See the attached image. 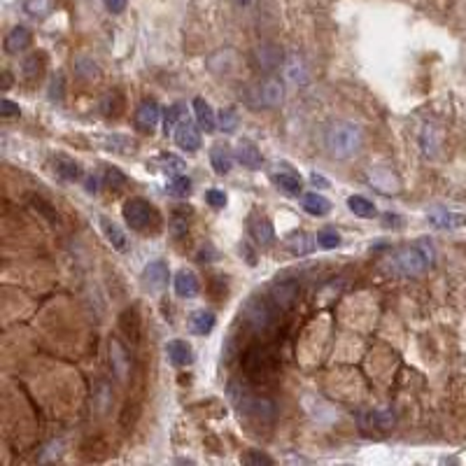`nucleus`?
I'll return each mask as SVG.
<instances>
[{
  "label": "nucleus",
  "instance_id": "1",
  "mask_svg": "<svg viewBox=\"0 0 466 466\" xmlns=\"http://www.w3.org/2000/svg\"><path fill=\"white\" fill-rule=\"evenodd\" d=\"M362 145V126L355 124V121L338 119L324 128V147H327L329 156H333V159H353L355 154H359Z\"/></svg>",
  "mask_w": 466,
  "mask_h": 466
},
{
  "label": "nucleus",
  "instance_id": "2",
  "mask_svg": "<svg viewBox=\"0 0 466 466\" xmlns=\"http://www.w3.org/2000/svg\"><path fill=\"white\" fill-rule=\"evenodd\" d=\"M434 259H436V252H434L432 240L420 238L412 245H408V248H403L394 254L390 259V270L403 278L420 275V273H425L427 268L434 266Z\"/></svg>",
  "mask_w": 466,
  "mask_h": 466
},
{
  "label": "nucleus",
  "instance_id": "3",
  "mask_svg": "<svg viewBox=\"0 0 466 466\" xmlns=\"http://www.w3.org/2000/svg\"><path fill=\"white\" fill-rule=\"evenodd\" d=\"M240 364L245 368V375L254 383H266L268 378H273L280 371L278 355L266 345H254L250 350H245Z\"/></svg>",
  "mask_w": 466,
  "mask_h": 466
},
{
  "label": "nucleus",
  "instance_id": "4",
  "mask_svg": "<svg viewBox=\"0 0 466 466\" xmlns=\"http://www.w3.org/2000/svg\"><path fill=\"white\" fill-rule=\"evenodd\" d=\"M243 318L248 322V327L254 329L257 333H266L273 329V324L278 322V305L270 298L263 296H252L243 308Z\"/></svg>",
  "mask_w": 466,
  "mask_h": 466
},
{
  "label": "nucleus",
  "instance_id": "5",
  "mask_svg": "<svg viewBox=\"0 0 466 466\" xmlns=\"http://www.w3.org/2000/svg\"><path fill=\"white\" fill-rule=\"evenodd\" d=\"M243 98L252 108H278L285 98V89L275 77H266V80L245 86Z\"/></svg>",
  "mask_w": 466,
  "mask_h": 466
},
{
  "label": "nucleus",
  "instance_id": "6",
  "mask_svg": "<svg viewBox=\"0 0 466 466\" xmlns=\"http://www.w3.org/2000/svg\"><path fill=\"white\" fill-rule=\"evenodd\" d=\"M121 215L133 231H147L152 224H159V215L145 198H128L121 208Z\"/></svg>",
  "mask_w": 466,
  "mask_h": 466
},
{
  "label": "nucleus",
  "instance_id": "7",
  "mask_svg": "<svg viewBox=\"0 0 466 466\" xmlns=\"http://www.w3.org/2000/svg\"><path fill=\"white\" fill-rule=\"evenodd\" d=\"M238 408H240V412H245V415L261 420V422H270L278 415L275 401H270L268 397H259V394H248V397H243L238 401Z\"/></svg>",
  "mask_w": 466,
  "mask_h": 466
},
{
  "label": "nucleus",
  "instance_id": "8",
  "mask_svg": "<svg viewBox=\"0 0 466 466\" xmlns=\"http://www.w3.org/2000/svg\"><path fill=\"white\" fill-rule=\"evenodd\" d=\"M254 64H257V68L263 70V73H273V70H278L285 64L283 49L278 45H261L254 49Z\"/></svg>",
  "mask_w": 466,
  "mask_h": 466
},
{
  "label": "nucleus",
  "instance_id": "9",
  "mask_svg": "<svg viewBox=\"0 0 466 466\" xmlns=\"http://www.w3.org/2000/svg\"><path fill=\"white\" fill-rule=\"evenodd\" d=\"M161 119V108L156 101H143L140 103V108L136 110V126L138 131H143V133H152L159 124Z\"/></svg>",
  "mask_w": 466,
  "mask_h": 466
},
{
  "label": "nucleus",
  "instance_id": "10",
  "mask_svg": "<svg viewBox=\"0 0 466 466\" xmlns=\"http://www.w3.org/2000/svg\"><path fill=\"white\" fill-rule=\"evenodd\" d=\"M31 40H33V35L26 26H14V29L5 35V42H3L5 54H10V56L21 54V51L31 47Z\"/></svg>",
  "mask_w": 466,
  "mask_h": 466
},
{
  "label": "nucleus",
  "instance_id": "11",
  "mask_svg": "<svg viewBox=\"0 0 466 466\" xmlns=\"http://www.w3.org/2000/svg\"><path fill=\"white\" fill-rule=\"evenodd\" d=\"M201 126H196L193 121H180L175 128V143L178 147L187 149V152H196L201 147Z\"/></svg>",
  "mask_w": 466,
  "mask_h": 466
},
{
  "label": "nucleus",
  "instance_id": "12",
  "mask_svg": "<svg viewBox=\"0 0 466 466\" xmlns=\"http://www.w3.org/2000/svg\"><path fill=\"white\" fill-rule=\"evenodd\" d=\"M270 298H273L278 308H285L287 310V308H292L298 298V285L294 280H278V283H273V287H270Z\"/></svg>",
  "mask_w": 466,
  "mask_h": 466
},
{
  "label": "nucleus",
  "instance_id": "13",
  "mask_svg": "<svg viewBox=\"0 0 466 466\" xmlns=\"http://www.w3.org/2000/svg\"><path fill=\"white\" fill-rule=\"evenodd\" d=\"M168 266H166V261H152L149 266H145L143 270V280L149 289H154V292H159L166 285H168Z\"/></svg>",
  "mask_w": 466,
  "mask_h": 466
},
{
  "label": "nucleus",
  "instance_id": "14",
  "mask_svg": "<svg viewBox=\"0 0 466 466\" xmlns=\"http://www.w3.org/2000/svg\"><path fill=\"white\" fill-rule=\"evenodd\" d=\"M173 285H175V294L182 298H191L198 294V278L189 268H180L178 273H175Z\"/></svg>",
  "mask_w": 466,
  "mask_h": 466
},
{
  "label": "nucleus",
  "instance_id": "15",
  "mask_svg": "<svg viewBox=\"0 0 466 466\" xmlns=\"http://www.w3.org/2000/svg\"><path fill=\"white\" fill-rule=\"evenodd\" d=\"M235 159H238L245 168H252V171H257L261 168V163H263V156L259 152V147L250 143V140H240L238 147H235Z\"/></svg>",
  "mask_w": 466,
  "mask_h": 466
},
{
  "label": "nucleus",
  "instance_id": "16",
  "mask_svg": "<svg viewBox=\"0 0 466 466\" xmlns=\"http://www.w3.org/2000/svg\"><path fill=\"white\" fill-rule=\"evenodd\" d=\"M250 235L257 243H261V245H270V243H273V238H275L273 224H270L266 217L252 215L250 217Z\"/></svg>",
  "mask_w": 466,
  "mask_h": 466
},
{
  "label": "nucleus",
  "instance_id": "17",
  "mask_svg": "<svg viewBox=\"0 0 466 466\" xmlns=\"http://www.w3.org/2000/svg\"><path fill=\"white\" fill-rule=\"evenodd\" d=\"M193 114H196V124L201 126V131L213 133L217 128V117L206 98H193Z\"/></svg>",
  "mask_w": 466,
  "mask_h": 466
},
{
  "label": "nucleus",
  "instance_id": "18",
  "mask_svg": "<svg viewBox=\"0 0 466 466\" xmlns=\"http://www.w3.org/2000/svg\"><path fill=\"white\" fill-rule=\"evenodd\" d=\"M166 353H168V359L175 366H191L193 364V348L187 340H171L166 345Z\"/></svg>",
  "mask_w": 466,
  "mask_h": 466
},
{
  "label": "nucleus",
  "instance_id": "19",
  "mask_svg": "<svg viewBox=\"0 0 466 466\" xmlns=\"http://www.w3.org/2000/svg\"><path fill=\"white\" fill-rule=\"evenodd\" d=\"M210 163H213V168L217 175H226V173H231L233 168V154H231V149H228L226 145H213V149H210Z\"/></svg>",
  "mask_w": 466,
  "mask_h": 466
},
{
  "label": "nucleus",
  "instance_id": "20",
  "mask_svg": "<svg viewBox=\"0 0 466 466\" xmlns=\"http://www.w3.org/2000/svg\"><path fill=\"white\" fill-rule=\"evenodd\" d=\"M303 210L313 217H324V215L331 213V201L327 196H322V193H318V191L305 193V196H303Z\"/></svg>",
  "mask_w": 466,
  "mask_h": 466
},
{
  "label": "nucleus",
  "instance_id": "21",
  "mask_svg": "<svg viewBox=\"0 0 466 466\" xmlns=\"http://www.w3.org/2000/svg\"><path fill=\"white\" fill-rule=\"evenodd\" d=\"M101 226H103V233H105V238L110 240V245L117 252H126L128 250V240H126V233L121 231V228L110 222L108 217H101Z\"/></svg>",
  "mask_w": 466,
  "mask_h": 466
},
{
  "label": "nucleus",
  "instance_id": "22",
  "mask_svg": "<svg viewBox=\"0 0 466 466\" xmlns=\"http://www.w3.org/2000/svg\"><path fill=\"white\" fill-rule=\"evenodd\" d=\"M189 329L196 333V336H208V333L215 329V315L208 310H196L189 318Z\"/></svg>",
  "mask_w": 466,
  "mask_h": 466
},
{
  "label": "nucleus",
  "instance_id": "23",
  "mask_svg": "<svg viewBox=\"0 0 466 466\" xmlns=\"http://www.w3.org/2000/svg\"><path fill=\"white\" fill-rule=\"evenodd\" d=\"M42 70H45V54H42V51H35V54L24 56L21 75L26 77V80H38V77L42 75Z\"/></svg>",
  "mask_w": 466,
  "mask_h": 466
},
{
  "label": "nucleus",
  "instance_id": "24",
  "mask_svg": "<svg viewBox=\"0 0 466 466\" xmlns=\"http://www.w3.org/2000/svg\"><path fill=\"white\" fill-rule=\"evenodd\" d=\"M56 0H24V12L33 19H47L54 12Z\"/></svg>",
  "mask_w": 466,
  "mask_h": 466
},
{
  "label": "nucleus",
  "instance_id": "25",
  "mask_svg": "<svg viewBox=\"0 0 466 466\" xmlns=\"http://www.w3.org/2000/svg\"><path fill=\"white\" fill-rule=\"evenodd\" d=\"M273 182H275L283 191L292 193V196H298V193L303 191V182H301V178H298V175L292 173V171L275 173V175H273Z\"/></svg>",
  "mask_w": 466,
  "mask_h": 466
},
{
  "label": "nucleus",
  "instance_id": "26",
  "mask_svg": "<svg viewBox=\"0 0 466 466\" xmlns=\"http://www.w3.org/2000/svg\"><path fill=\"white\" fill-rule=\"evenodd\" d=\"M119 327H121V331H124L126 336L133 340V343L140 338V318H138V310H136V308H131V310H124V315H121V320H119Z\"/></svg>",
  "mask_w": 466,
  "mask_h": 466
},
{
  "label": "nucleus",
  "instance_id": "27",
  "mask_svg": "<svg viewBox=\"0 0 466 466\" xmlns=\"http://www.w3.org/2000/svg\"><path fill=\"white\" fill-rule=\"evenodd\" d=\"M56 175L61 180H66V182H75L77 178H80V166H77L73 159H66V156H56Z\"/></svg>",
  "mask_w": 466,
  "mask_h": 466
},
{
  "label": "nucleus",
  "instance_id": "28",
  "mask_svg": "<svg viewBox=\"0 0 466 466\" xmlns=\"http://www.w3.org/2000/svg\"><path fill=\"white\" fill-rule=\"evenodd\" d=\"M285 73H287V77H289V80H292L294 84H305L308 80H310V77H308V68L303 66V61L298 59V56L287 59Z\"/></svg>",
  "mask_w": 466,
  "mask_h": 466
},
{
  "label": "nucleus",
  "instance_id": "29",
  "mask_svg": "<svg viewBox=\"0 0 466 466\" xmlns=\"http://www.w3.org/2000/svg\"><path fill=\"white\" fill-rule=\"evenodd\" d=\"M429 222H432L436 228H457L466 224L464 215H452V213H434L429 215Z\"/></svg>",
  "mask_w": 466,
  "mask_h": 466
},
{
  "label": "nucleus",
  "instance_id": "30",
  "mask_svg": "<svg viewBox=\"0 0 466 466\" xmlns=\"http://www.w3.org/2000/svg\"><path fill=\"white\" fill-rule=\"evenodd\" d=\"M166 193H171L175 198H187L191 193V180L184 178V175H175V178L166 184Z\"/></svg>",
  "mask_w": 466,
  "mask_h": 466
},
{
  "label": "nucleus",
  "instance_id": "31",
  "mask_svg": "<svg viewBox=\"0 0 466 466\" xmlns=\"http://www.w3.org/2000/svg\"><path fill=\"white\" fill-rule=\"evenodd\" d=\"M348 208L353 210L357 217H366L368 219V217H375L378 215L375 206L368 198H364V196H350L348 198Z\"/></svg>",
  "mask_w": 466,
  "mask_h": 466
},
{
  "label": "nucleus",
  "instance_id": "32",
  "mask_svg": "<svg viewBox=\"0 0 466 466\" xmlns=\"http://www.w3.org/2000/svg\"><path fill=\"white\" fill-rule=\"evenodd\" d=\"M182 110H184V105L182 103H175V105H171L168 110H166V114H163V131L166 133H175V128H178V121H180V117H182Z\"/></svg>",
  "mask_w": 466,
  "mask_h": 466
},
{
  "label": "nucleus",
  "instance_id": "33",
  "mask_svg": "<svg viewBox=\"0 0 466 466\" xmlns=\"http://www.w3.org/2000/svg\"><path fill=\"white\" fill-rule=\"evenodd\" d=\"M156 166H159L161 171L173 173V175H180L184 171V161L178 159V156H173V154H161L159 159H156Z\"/></svg>",
  "mask_w": 466,
  "mask_h": 466
},
{
  "label": "nucleus",
  "instance_id": "34",
  "mask_svg": "<svg viewBox=\"0 0 466 466\" xmlns=\"http://www.w3.org/2000/svg\"><path fill=\"white\" fill-rule=\"evenodd\" d=\"M318 245L322 250H336L340 245V235L336 233V228H322L318 233Z\"/></svg>",
  "mask_w": 466,
  "mask_h": 466
},
{
  "label": "nucleus",
  "instance_id": "35",
  "mask_svg": "<svg viewBox=\"0 0 466 466\" xmlns=\"http://www.w3.org/2000/svg\"><path fill=\"white\" fill-rule=\"evenodd\" d=\"M368 420H371V425L375 429H390L394 425V412L392 410H373L371 415H368Z\"/></svg>",
  "mask_w": 466,
  "mask_h": 466
},
{
  "label": "nucleus",
  "instance_id": "36",
  "mask_svg": "<svg viewBox=\"0 0 466 466\" xmlns=\"http://www.w3.org/2000/svg\"><path fill=\"white\" fill-rule=\"evenodd\" d=\"M217 124L222 131H226V133H231V131L235 128V124H238V114H235L231 108H226L219 112V117H217Z\"/></svg>",
  "mask_w": 466,
  "mask_h": 466
},
{
  "label": "nucleus",
  "instance_id": "37",
  "mask_svg": "<svg viewBox=\"0 0 466 466\" xmlns=\"http://www.w3.org/2000/svg\"><path fill=\"white\" fill-rule=\"evenodd\" d=\"M289 248H292L294 254H305L313 250V243H310V235L305 233H296L292 240H289Z\"/></svg>",
  "mask_w": 466,
  "mask_h": 466
},
{
  "label": "nucleus",
  "instance_id": "38",
  "mask_svg": "<svg viewBox=\"0 0 466 466\" xmlns=\"http://www.w3.org/2000/svg\"><path fill=\"white\" fill-rule=\"evenodd\" d=\"M64 89H66V80H64V75L56 73L54 77H51V84H49V101L51 103H56L64 98Z\"/></svg>",
  "mask_w": 466,
  "mask_h": 466
},
{
  "label": "nucleus",
  "instance_id": "39",
  "mask_svg": "<svg viewBox=\"0 0 466 466\" xmlns=\"http://www.w3.org/2000/svg\"><path fill=\"white\" fill-rule=\"evenodd\" d=\"M105 182H108V187L121 189V187H124V184L128 182V178H126V175L121 173L119 168H114V166H112V168L105 171Z\"/></svg>",
  "mask_w": 466,
  "mask_h": 466
},
{
  "label": "nucleus",
  "instance_id": "40",
  "mask_svg": "<svg viewBox=\"0 0 466 466\" xmlns=\"http://www.w3.org/2000/svg\"><path fill=\"white\" fill-rule=\"evenodd\" d=\"M206 201H208V206L219 210V208L226 206V193L219 191V189H210V191H206Z\"/></svg>",
  "mask_w": 466,
  "mask_h": 466
},
{
  "label": "nucleus",
  "instance_id": "41",
  "mask_svg": "<svg viewBox=\"0 0 466 466\" xmlns=\"http://www.w3.org/2000/svg\"><path fill=\"white\" fill-rule=\"evenodd\" d=\"M243 462L245 464H273V460H270L268 455H263V452H259V450H250V452H245L243 455Z\"/></svg>",
  "mask_w": 466,
  "mask_h": 466
},
{
  "label": "nucleus",
  "instance_id": "42",
  "mask_svg": "<svg viewBox=\"0 0 466 466\" xmlns=\"http://www.w3.org/2000/svg\"><path fill=\"white\" fill-rule=\"evenodd\" d=\"M21 110H19V105L16 103H12V101H7V98H3V103H0V114L3 117H16Z\"/></svg>",
  "mask_w": 466,
  "mask_h": 466
},
{
  "label": "nucleus",
  "instance_id": "43",
  "mask_svg": "<svg viewBox=\"0 0 466 466\" xmlns=\"http://www.w3.org/2000/svg\"><path fill=\"white\" fill-rule=\"evenodd\" d=\"M105 7H108V12L112 14H121L126 10V0H105Z\"/></svg>",
  "mask_w": 466,
  "mask_h": 466
},
{
  "label": "nucleus",
  "instance_id": "44",
  "mask_svg": "<svg viewBox=\"0 0 466 466\" xmlns=\"http://www.w3.org/2000/svg\"><path fill=\"white\" fill-rule=\"evenodd\" d=\"M10 86H12V75L5 70V73H3V91H7V89H10Z\"/></svg>",
  "mask_w": 466,
  "mask_h": 466
},
{
  "label": "nucleus",
  "instance_id": "45",
  "mask_svg": "<svg viewBox=\"0 0 466 466\" xmlns=\"http://www.w3.org/2000/svg\"><path fill=\"white\" fill-rule=\"evenodd\" d=\"M96 184H98V180H96V178H89V180H86V191H89V193H91V191H93V193L98 191V187H96Z\"/></svg>",
  "mask_w": 466,
  "mask_h": 466
},
{
  "label": "nucleus",
  "instance_id": "46",
  "mask_svg": "<svg viewBox=\"0 0 466 466\" xmlns=\"http://www.w3.org/2000/svg\"><path fill=\"white\" fill-rule=\"evenodd\" d=\"M240 3H243V5H245V3H250V0H240Z\"/></svg>",
  "mask_w": 466,
  "mask_h": 466
}]
</instances>
